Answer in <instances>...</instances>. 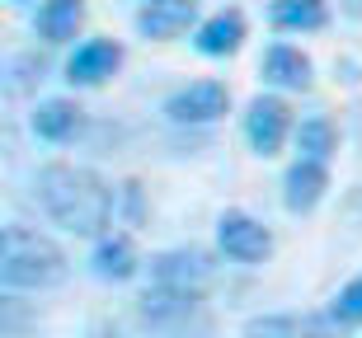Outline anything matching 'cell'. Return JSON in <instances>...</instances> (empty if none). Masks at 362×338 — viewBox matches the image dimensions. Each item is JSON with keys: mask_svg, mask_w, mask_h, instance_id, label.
<instances>
[{"mask_svg": "<svg viewBox=\"0 0 362 338\" xmlns=\"http://www.w3.org/2000/svg\"><path fill=\"white\" fill-rule=\"evenodd\" d=\"M230 109V90L221 80H193L179 95L165 99V118L170 122H216Z\"/></svg>", "mask_w": 362, "mask_h": 338, "instance_id": "6", "label": "cell"}, {"mask_svg": "<svg viewBox=\"0 0 362 338\" xmlns=\"http://www.w3.org/2000/svg\"><path fill=\"white\" fill-rule=\"evenodd\" d=\"M212 254L207 249H160V254L151 258V286H165V291H184V296H202L207 282H212Z\"/></svg>", "mask_w": 362, "mask_h": 338, "instance_id": "3", "label": "cell"}, {"mask_svg": "<svg viewBox=\"0 0 362 338\" xmlns=\"http://www.w3.org/2000/svg\"><path fill=\"white\" fill-rule=\"evenodd\" d=\"M339 10L349 14V19H362V0H339Z\"/></svg>", "mask_w": 362, "mask_h": 338, "instance_id": "21", "label": "cell"}, {"mask_svg": "<svg viewBox=\"0 0 362 338\" xmlns=\"http://www.w3.org/2000/svg\"><path fill=\"white\" fill-rule=\"evenodd\" d=\"M76 127H81V104L76 99H42L38 109H33V132L42 141H52V146L71 141Z\"/></svg>", "mask_w": 362, "mask_h": 338, "instance_id": "16", "label": "cell"}, {"mask_svg": "<svg viewBox=\"0 0 362 338\" xmlns=\"http://www.w3.org/2000/svg\"><path fill=\"white\" fill-rule=\"evenodd\" d=\"M33 193H38L42 212L62 230L104 240V226L113 217V188L94 169H85V164H42L38 179H33Z\"/></svg>", "mask_w": 362, "mask_h": 338, "instance_id": "1", "label": "cell"}, {"mask_svg": "<svg viewBox=\"0 0 362 338\" xmlns=\"http://www.w3.org/2000/svg\"><path fill=\"white\" fill-rule=\"evenodd\" d=\"M329 315H334L344 329H358L362 325V277H353V282L339 291L334 306H329Z\"/></svg>", "mask_w": 362, "mask_h": 338, "instance_id": "19", "label": "cell"}, {"mask_svg": "<svg viewBox=\"0 0 362 338\" xmlns=\"http://www.w3.org/2000/svg\"><path fill=\"white\" fill-rule=\"evenodd\" d=\"M325 188H329V169H325L320 160H301L296 155V164L282 174V207L287 212H315L325 198Z\"/></svg>", "mask_w": 362, "mask_h": 338, "instance_id": "10", "label": "cell"}, {"mask_svg": "<svg viewBox=\"0 0 362 338\" xmlns=\"http://www.w3.org/2000/svg\"><path fill=\"white\" fill-rule=\"evenodd\" d=\"M141 320L156 329H184L188 320H198L202 296H184V291H165V286H146L141 291Z\"/></svg>", "mask_w": 362, "mask_h": 338, "instance_id": "11", "label": "cell"}, {"mask_svg": "<svg viewBox=\"0 0 362 338\" xmlns=\"http://www.w3.org/2000/svg\"><path fill=\"white\" fill-rule=\"evenodd\" d=\"M66 272L71 263L57 240L24 226L0 230V286L5 291H52L66 282Z\"/></svg>", "mask_w": 362, "mask_h": 338, "instance_id": "2", "label": "cell"}, {"mask_svg": "<svg viewBox=\"0 0 362 338\" xmlns=\"http://www.w3.org/2000/svg\"><path fill=\"white\" fill-rule=\"evenodd\" d=\"M90 263H94V277H104V282H127V277H136V268H141L132 235H104V240L94 244Z\"/></svg>", "mask_w": 362, "mask_h": 338, "instance_id": "14", "label": "cell"}, {"mask_svg": "<svg viewBox=\"0 0 362 338\" xmlns=\"http://www.w3.org/2000/svg\"><path fill=\"white\" fill-rule=\"evenodd\" d=\"M296 150H301V160H329L339 150V136L334 127H329V118H306L301 127H296Z\"/></svg>", "mask_w": 362, "mask_h": 338, "instance_id": "18", "label": "cell"}, {"mask_svg": "<svg viewBox=\"0 0 362 338\" xmlns=\"http://www.w3.org/2000/svg\"><path fill=\"white\" fill-rule=\"evenodd\" d=\"M118 66H122V42H113V38H90V42H81V47L71 52L66 80L90 90V85H104L108 76H118Z\"/></svg>", "mask_w": 362, "mask_h": 338, "instance_id": "8", "label": "cell"}, {"mask_svg": "<svg viewBox=\"0 0 362 338\" xmlns=\"http://www.w3.org/2000/svg\"><path fill=\"white\" fill-rule=\"evenodd\" d=\"M216 244L221 254L235 263H264L273 254V230L264 221H255L250 212H221L216 221Z\"/></svg>", "mask_w": 362, "mask_h": 338, "instance_id": "4", "label": "cell"}, {"mask_svg": "<svg viewBox=\"0 0 362 338\" xmlns=\"http://www.w3.org/2000/svg\"><path fill=\"white\" fill-rule=\"evenodd\" d=\"M269 19L282 33H315V28L329 24V5L325 0H273Z\"/></svg>", "mask_w": 362, "mask_h": 338, "instance_id": "17", "label": "cell"}, {"mask_svg": "<svg viewBox=\"0 0 362 338\" xmlns=\"http://www.w3.org/2000/svg\"><path fill=\"white\" fill-rule=\"evenodd\" d=\"M287 132H292V109H287V99H278V95H255L250 99V109H245V141H250L264 160L282 150Z\"/></svg>", "mask_w": 362, "mask_h": 338, "instance_id": "5", "label": "cell"}, {"mask_svg": "<svg viewBox=\"0 0 362 338\" xmlns=\"http://www.w3.org/2000/svg\"><path fill=\"white\" fill-rule=\"evenodd\" d=\"M122 198H127L132 221H141V183H136V179H127V183H122Z\"/></svg>", "mask_w": 362, "mask_h": 338, "instance_id": "20", "label": "cell"}, {"mask_svg": "<svg viewBox=\"0 0 362 338\" xmlns=\"http://www.w3.org/2000/svg\"><path fill=\"white\" fill-rule=\"evenodd\" d=\"M245 42V14L240 10H216L212 19H202L193 33V47L202 56H235Z\"/></svg>", "mask_w": 362, "mask_h": 338, "instance_id": "13", "label": "cell"}, {"mask_svg": "<svg viewBox=\"0 0 362 338\" xmlns=\"http://www.w3.org/2000/svg\"><path fill=\"white\" fill-rule=\"evenodd\" d=\"M198 19V0H146L136 10V33L156 42H170L179 33H188Z\"/></svg>", "mask_w": 362, "mask_h": 338, "instance_id": "9", "label": "cell"}, {"mask_svg": "<svg viewBox=\"0 0 362 338\" xmlns=\"http://www.w3.org/2000/svg\"><path fill=\"white\" fill-rule=\"evenodd\" d=\"M85 24V0H42L38 19H33V28H38L42 42H71L76 33H81Z\"/></svg>", "mask_w": 362, "mask_h": 338, "instance_id": "15", "label": "cell"}, {"mask_svg": "<svg viewBox=\"0 0 362 338\" xmlns=\"http://www.w3.org/2000/svg\"><path fill=\"white\" fill-rule=\"evenodd\" d=\"M259 76L269 85H278V90H310V56L301 52V47H292V42H273L269 52H264V61H259Z\"/></svg>", "mask_w": 362, "mask_h": 338, "instance_id": "12", "label": "cell"}, {"mask_svg": "<svg viewBox=\"0 0 362 338\" xmlns=\"http://www.w3.org/2000/svg\"><path fill=\"white\" fill-rule=\"evenodd\" d=\"M339 320L334 315H255L240 329V338H339Z\"/></svg>", "mask_w": 362, "mask_h": 338, "instance_id": "7", "label": "cell"}]
</instances>
